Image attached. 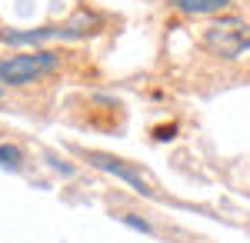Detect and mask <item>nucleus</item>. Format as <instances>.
Returning a JSON list of instances; mask_svg holds the SVG:
<instances>
[{"instance_id":"obj_1","label":"nucleus","mask_w":250,"mask_h":243,"mask_svg":"<svg viewBox=\"0 0 250 243\" xmlns=\"http://www.w3.org/2000/svg\"><path fill=\"white\" fill-rule=\"evenodd\" d=\"M60 57L54 50H34V54H17L0 60V83L7 87H23V83H34L37 77H43L47 70L57 67Z\"/></svg>"},{"instance_id":"obj_2","label":"nucleus","mask_w":250,"mask_h":243,"mask_svg":"<svg viewBox=\"0 0 250 243\" xmlns=\"http://www.w3.org/2000/svg\"><path fill=\"white\" fill-rule=\"evenodd\" d=\"M207 47L217 50L220 57H240L250 50V23L244 20H220L207 30Z\"/></svg>"},{"instance_id":"obj_3","label":"nucleus","mask_w":250,"mask_h":243,"mask_svg":"<svg viewBox=\"0 0 250 243\" xmlns=\"http://www.w3.org/2000/svg\"><path fill=\"white\" fill-rule=\"evenodd\" d=\"M83 160L87 163H94L97 170H104V173H114L117 180H124V183H130L134 190H140V193H154L150 190V183H147V177L140 173V170H134L127 160H120V157H110V153H97V150H83Z\"/></svg>"},{"instance_id":"obj_4","label":"nucleus","mask_w":250,"mask_h":243,"mask_svg":"<svg viewBox=\"0 0 250 243\" xmlns=\"http://www.w3.org/2000/svg\"><path fill=\"white\" fill-rule=\"evenodd\" d=\"M230 3L233 0H170V7L184 10V14H220Z\"/></svg>"},{"instance_id":"obj_5","label":"nucleus","mask_w":250,"mask_h":243,"mask_svg":"<svg viewBox=\"0 0 250 243\" xmlns=\"http://www.w3.org/2000/svg\"><path fill=\"white\" fill-rule=\"evenodd\" d=\"M20 163H23V153H20V147H14V143H0V167L20 170Z\"/></svg>"},{"instance_id":"obj_6","label":"nucleus","mask_w":250,"mask_h":243,"mask_svg":"<svg viewBox=\"0 0 250 243\" xmlns=\"http://www.w3.org/2000/svg\"><path fill=\"white\" fill-rule=\"evenodd\" d=\"M120 223L134 226V230H140V233H150V223H147V220H140L137 213H120Z\"/></svg>"},{"instance_id":"obj_7","label":"nucleus","mask_w":250,"mask_h":243,"mask_svg":"<svg viewBox=\"0 0 250 243\" xmlns=\"http://www.w3.org/2000/svg\"><path fill=\"white\" fill-rule=\"evenodd\" d=\"M173 133H177V123H167V127H157L154 137L157 140H173Z\"/></svg>"},{"instance_id":"obj_8","label":"nucleus","mask_w":250,"mask_h":243,"mask_svg":"<svg viewBox=\"0 0 250 243\" xmlns=\"http://www.w3.org/2000/svg\"><path fill=\"white\" fill-rule=\"evenodd\" d=\"M0 97H3V87H0Z\"/></svg>"}]
</instances>
